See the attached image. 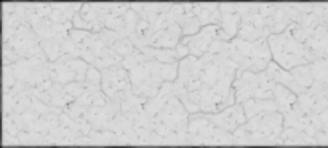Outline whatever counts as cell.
Wrapping results in <instances>:
<instances>
[{
    "instance_id": "6da1fadb",
    "label": "cell",
    "mask_w": 328,
    "mask_h": 148,
    "mask_svg": "<svg viewBox=\"0 0 328 148\" xmlns=\"http://www.w3.org/2000/svg\"><path fill=\"white\" fill-rule=\"evenodd\" d=\"M269 43L270 48H272L276 61L284 69H291V67L298 64L312 61L311 51L306 47H303L301 42L293 37L290 32L280 37H270Z\"/></svg>"
},
{
    "instance_id": "7a4b0ae2",
    "label": "cell",
    "mask_w": 328,
    "mask_h": 148,
    "mask_svg": "<svg viewBox=\"0 0 328 148\" xmlns=\"http://www.w3.org/2000/svg\"><path fill=\"white\" fill-rule=\"evenodd\" d=\"M130 78L125 69L111 67L103 72V89L114 102H123L130 96Z\"/></svg>"
},
{
    "instance_id": "3957f363",
    "label": "cell",
    "mask_w": 328,
    "mask_h": 148,
    "mask_svg": "<svg viewBox=\"0 0 328 148\" xmlns=\"http://www.w3.org/2000/svg\"><path fill=\"white\" fill-rule=\"evenodd\" d=\"M220 30H221L220 24H211V26L203 29L200 33H197L196 37L184 39L183 43L187 45L189 53L192 56L199 58V56H202L207 50H210V47H211V43L214 42V39L220 35Z\"/></svg>"
},
{
    "instance_id": "277c9868",
    "label": "cell",
    "mask_w": 328,
    "mask_h": 148,
    "mask_svg": "<svg viewBox=\"0 0 328 148\" xmlns=\"http://www.w3.org/2000/svg\"><path fill=\"white\" fill-rule=\"evenodd\" d=\"M243 107L235 105L229 110H224L223 113H211V115H207L210 121H213L220 129L224 131H232L237 126H242L245 121V115H243Z\"/></svg>"
},
{
    "instance_id": "5b68a950",
    "label": "cell",
    "mask_w": 328,
    "mask_h": 148,
    "mask_svg": "<svg viewBox=\"0 0 328 148\" xmlns=\"http://www.w3.org/2000/svg\"><path fill=\"white\" fill-rule=\"evenodd\" d=\"M274 99L277 100V105H279V110L282 112H291L295 108V104H296V96L290 93L287 88H284L282 85H276L274 88Z\"/></svg>"
}]
</instances>
